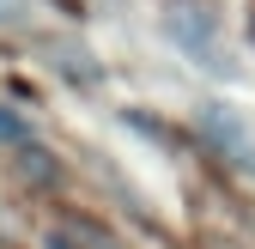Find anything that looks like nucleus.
I'll use <instances>...</instances> for the list:
<instances>
[{"instance_id":"2","label":"nucleus","mask_w":255,"mask_h":249,"mask_svg":"<svg viewBox=\"0 0 255 249\" xmlns=\"http://www.w3.org/2000/svg\"><path fill=\"white\" fill-rule=\"evenodd\" d=\"M201 128L219 140V152H225V158H249V134H243V122H237L225 104H207V110H201Z\"/></svg>"},{"instance_id":"1","label":"nucleus","mask_w":255,"mask_h":249,"mask_svg":"<svg viewBox=\"0 0 255 249\" xmlns=\"http://www.w3.org/2000/svg\"><path fill=\"white\" fill-rule=\"evenodd\" d=\"M170 37H176L188 55H195V61H207L213 73H225V67H231V61L219 55V30H213V18H195V12L182 6V12H170Z\"/></svg>"}]
</instances>
